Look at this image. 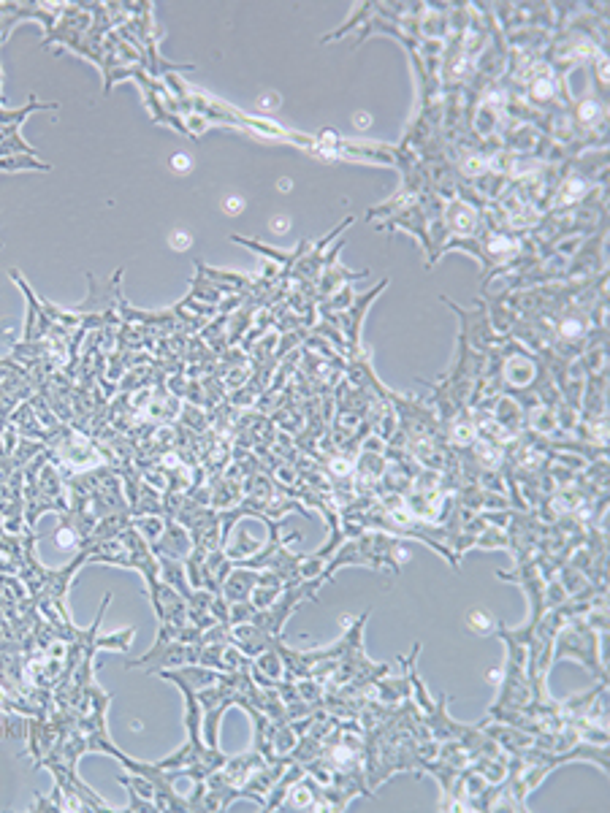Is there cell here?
Returning <instances> with one entry per match:
<instances>
[{
	"label": "cell",
	"mask_w": 610,
	"mask_h": 813,
	"mask_svg": "<svg viewBox=\"0 0 610 813\" xmlns=\"http://www.w3.org/2000/svg\"><path fill=\"white\" fill-rule=\"evenodd\" d=\"M63 9L66 3H0V41L9 36L17 22H25V19H36L52 33L57 11ZM0 85H3V71H0Z\"/></svg>",
	"instance_id": "6da1fadb"
},
{
	"label": "cell",
	"mask_w": 610,
	"mask_h": 813,
	"mask_svg": "<svg viewBox=\"0 0 610 813\" xmlns=\"http://www.w3.org/2000/svg\"><path fill=\"white\" fill-rule=\"evenodd\" d=\"M597 651H600V645H597L594 629L589 627V624L575 621V627L559 637V645H556V659H562V656H575V659H581L583 664H589L594 673H600Z\"/></svg>",
	"instance_id": "7a4b0ae2"
},
{
	"label": "cell",
	"mask_w": 610,
	"mask_h": 813,
	"mask_svg": "<svg viewBox=\"0 0 610 813\" xmlns=\"http://www.w3.org/2000/svg\"><path fill=\"white\" fill-rule=\"evenodd\" d=\"M467 624H470L472 632H478V635H491V632L499 627V621H494L488 610H472L470 618H467Z\"/></svg>",
	"instance_id": "3957f363"
},
{
	"label": "cell",
	"mask_w": 610,
	"mask_h": 813,
	"mask_svg": "<svg viewBox=\"0 0 610 813\" xmlns=\"http://www.w3.org/2000/svg\"><path fill=\"white\" fill-rule=\"evenodd\" d=\"M25 729H28L25 724H17V721L0 716V738H28Z\"/></svg>",
	"instance_id": "277c9868"
}]
</instances>
